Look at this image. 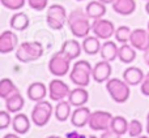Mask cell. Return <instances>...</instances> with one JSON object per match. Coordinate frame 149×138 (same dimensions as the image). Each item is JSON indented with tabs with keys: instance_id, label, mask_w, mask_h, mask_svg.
Returning a JSON list of instances; mask_svg holds the SVG:
<instances>
[{
	"instance_id": "cell-1",
	"label": "cell",
	"mask_w": 149,
	"mask_h": 138,
	"mask_svg": "<svg viewBox=\"0 0 149 138\" xmlns=\"http://www.w3.org/2000/svg\"><path fill=\"white\" fill-rule=\"evenodd\" d=\"M67 23L70 31L76 38H86L92 31V22L86 12L82 9H74L68 14Z\"/></svg>"
},
{
	"instance_id": "cell-2",
	"label": "cell",
	"mask_w": 149,
	"mask_h": 138,
	"mask_svg": "<svg viewBox=\"0 0 149 138\" xmlns=\"http://www.w3.org/2000/svg\"><path fill=\"white\" fill-rule=\"evenodd\" d=\"M43 55V46L39 42H24L16 50V57L20 63H31Z\"/></svg>"
},
{
	"instance_id": "cell-3",
	"label": "cell",
	"mask_w": 149,
	"mask_h": 138,
	"mask_svg": "<svg viewBox=\"0 0 149 138\" xmlns=\"http://www.w3.org/2000/svg\"><path fill=\"white\" fill-rule=\"evenodd\" d=\"M93 67L86 60H79L73 64V68L71 69L70 79L73 82L76 86L86 87L92 78Z\"/></svg>"
},
{
	"instance_id": "cell-4",
	"label": "cell",
	"mask_w": 149,
	"mask_h": 138,
	"mask_svg": "<svg viewBox=\"0 0 149 138\" xmlns=\"http://www.w3.org/2000/svg\"><path fill=\"white\" fill-rule=\"evenodd\" d=\"M106 90L115 103H126L131 94L130 85L120 78H110L106 82Z\"/></svg>"
},
{
	"instance_id": "cell-5",
	"label": "cell",
	"mask_w": 149,
	"mask_h": 138,
	"mask_svg": "<svg viewBox=\"0 0 149 138\" xmlns=\"http://www.w3.org/2000/svg\"><path fill=\"white\" fill-rule=\"evenodd\" d=\"M54 110L55 108L52 107V104L49 100L43 99L41 102H37L33 110H31V123L36 126H39V128L47 125Z\"/></svg>"
},
{
	"instance_id": "cell-6",
	"label": "cell",
	"mask_w": 149,
	"mask_h": 138,
	"mask_svg": "<svg viewBox=\"0 0 149 138\" xmlns=\"http://www.w3.org/2000/svg\"><path fill=\"white\" fill-rule=\"evenodd\" d=\"M67 12H65V8L63 5L52 4L47 9L46 21L49 28H51L52 30H62L64 23L67 22Z\"/></svg>"
},
{
	"instance_id": "cell-7",
	"label": "cell",
	"mask_w": 149,
	"mask_h": 138,
	"mask_svg": "<svg viewBox=\"0 0 149 138\" xmlns=\"http://www.w3.org/2000/svg\"><path fill=\"white\" fill-rule=\"evenodd\" d=\"M71 61L72 60L68 59L64 54L62 52H56L55 55H52L51 59L49 61V70L52 76L55 77H64L65 74L70 72L71 69Z\"/></svg>"
},
{
	"instance_id": "cell-8",
	"label": "cell",
	"mask_w": 149,
	"mask_h": 138,
	"mask_svg": "<svg viewBox=\"0 0 149 138\" xmlns=\"http://www.w3.org/2000/svg\"><path fill=\"white\" fill-rule=\"evenodd\" d=\"M114 116L111 115L110 112L107 111H94L92 112L90 115V119H89V128L92 130H95V132H105L107 129H110V125H111V120H113Z\"/></svg>"
},
{
	"instance_id": "cell-9",
	"label": "cell",
	"mask_w": 149,
	"mask_h": 138,
	"mask_svg": "<svg viewBox=\"0 0 149 138\" xmlns=\"http://www.w3.org/2000/svg\"><path fill=\"white\" fill-rule=\"evenodd\" d=\"M115 30L116 29L114 26V23L109 20H105V18L93 20L92 22V33L102 41L111 39V37L115 35Z\"/></svg>"
},
{
	"instance_id": "cell-10",
	"label": "cell",
	"mask_w": 149,
	"mask_h": 138,
	"mask_svg": "<svg viewBox=\"0 0 149 138\" xmlns=\"http://www.w3.org/2000/svg\"><path fill=\"white\" fill-rule=\"evenodd\" d=\"M71 92V89L68 86V83H65L64 81L56 78L52 79L49 85V97L52 102H60L64 100L65 98H68Z\"/></svg>"
},
{
	"instance_id": "cell-11",
	"label": "cell",
	"mask_w": 149,
	"mask_h": 138,
	"mask_svg": "<svg viewBox=\"0 0 149 138\" xmlns=\"http://www.w3.org/2000/svg\"><path fill=\"white\" fill-rule=\"evenodd\" d=\"M130 44L137 51L145 52L149 48V31L145 29H135L131 33Z\"/></svg>"
},
{
	"instance_id": "cell-12",
	"label": "cell",
	"mask_w": 149,
	"mask_h": 138,
	"mask_svg": "<svg viewBox=\"0 0 149 138\" xmlns=\"http://www.w3.org/2000/svg\"><path fill=\"white\" fill-rule=\"evenodd\" d=\"M18 47V38L15 31L5 30L0 35V54L5 55L17 50Z\"/></svg>"
},
{
	"instance_id": "cell-13",
	"label": "cell",
	"mask_w": 149,
	"mask_h": 138,
	"mask_svg": "<svg viewBox=\"0 0 149 138\" xmlns=\"http://www.w3.org/2000/svg\"><path fill=\"white\" fill-rule=\"evenodd\" d=\"M111 64L110 61H105V60H101L97 64L93 67V72H92V78L94 79L98 83H103V82H107L110 79L111 76Z\"/></svg>"
},
{
	"instance_id": "cell-14",
	"label": "cell",
	"mask_w": 149,
	"mask_h": 138,
	"mask_svg": "<svg viewBox=\"0 0 149 138\" xmlns=\"http://www.w3.org/2000/svg\"><path fill=\"white\" fill-rule=\"evenodd\" d=\"M90 115H92V112L88 107H85V106L77 107L71 115V124L76 128H84L85 125L89 124Z\"/></svg>"
},
{
	"instance_id": "cell-15",
	"label": "cell",
	"mask_w": 149,
	"mask_h": 138,
	"mask_svg": "<svg viewBox=\"0 0 149 138\" xmlns=\"http://www.w3.org/2000/svg\"><path fill=\"white\" fill-rule=\"evenodd\" d=\"M67 99H68V102L71 103L72 107H76V108L82 107V106H85L88 103V100H89V92L86 91L85 87L77 86L76 89L71 90Z\"/></svg>"
},
{
	"instance_id": "cell-16",
	"label": "cell",
	"mask_w": 149,
	"mask_h": 138,
	"mask_svg": "<svg viewBox=\"0 0 149 138\" xmlns=\"http://www.w3.org/2000/svg\"><path fill=\"white\" fill-rule=\"evenodd\" d=\"M145 78L144 72L139 67H128L123 72V79L130 85V86H137L141 85Z\"/></svg>"
},
{
	"instance_id": "cell-17",
	"label": "cell",
	"mask_w": 149,
	"mask_h": 138,
	"mask_svg": "<svg viewBox=\"0 0 149 138\" xmlns=\"http://www.w3.org/2000/svg\"><path fill=\"white\" fill-rule=\"evenodd\" d=\"M101 57L102 60L105 61H114L115 59H118V55H119V47L116 44V42L111 41H105L102 43V47H101V52H100Z\"/></svg>"
},
{
	"instance_id": "cell-18",
	"label": "cell",
	"mask_w": 149,
	"mask_h": 138,
	"mask_svg": "<svg viewBox=\"0 0 149 138\" xmlns=\"http://www.w3.org/2000/svg\"><path fill=\"white\" fill-rule=\"evenodd\" d=\"M81 51H82V46L76 39H68V41H65L62 44V48H60V52L64 54L71 60L77 59L81 55Z\"/></svg>"
},
{
	"instance_id": "cell-19",
	"label": "cell",
	"mask_w": 149,
	"mask_h": 138,
	"mask_svg": "<svg viewBox=\"0 0 149 138\" xmlns=\"http://www.w3.org/2000/svg\"><path fill=\"white\" fill-rule=\"evenodd\" d=\"M28 98L33 102H41L46 98V95L49 94V87L45 86V83L42 82H33L30 86L28 87Z\"/></svg>"
},
{
	"instance_id": "cell-20",
	"label": "cell",
	"mask_w": 149,
	"mask_h": 138,
	"mask_svg": "<svg viewBox=\"0 0 149 138\" xmlns=\"http://www.w3.org/2000/svg\"><path fill=\"white\" fill-rule=\"evenodd\" d=\"M12 128L15 130V133L20 134H26L29 130H30V119L28 117V115L25 113H16V116L13 117L12 121Z\"/></svg>"
},
{
	"instance_id": "cell-21",
	"label": "cell",
	"mask_w": 149,
	"mask_h": 138,
	"mask_svg": "<svg viewBox=\"0 0 149 138\" xmlns=\"http://www.w3.org/2000/svg\"><path fill=\"white\" fill-rule=\"evenodd\" d=\"M82 46V51L86 55H90V56H94V55L100 54L101 52V47H102V43H101V39L95 35H88L86 38H84L81 43Z\"/></svg>"
},
{
	"instance_id": "cell-22",
	"label": "cell",
	"mask_w": 149,
	"mask_h": 138,
	"mask_svg": "<svg viewBox=\"0 0 149 138\" xmlns=\"http://www.w3.org/2000/svg\"><path fill=\"white\" fill-rule=\"evenodd\" d=\"M85 12H86L88 17L90 20H98V18H102L106 14L107 9H106V4L101 3L100 0H93L86 5Z\"/></svg>"
},
{
	"instance_id": "cell-23",
	"label": "cell",
	"mask_w": 149,
	"mask_h": 138,
	"mask_svg": "<svg viewBox=\"0 0 149 138\" xmlns=\"http://www.w3.org/2000/svg\"><path fill=\"white\" fill-rule=\"evenodd\" d=\"M54 115L56 117V120L60 121V123H64L68 119H71V115H72V106H71V103L65 99L56 102Z\"/></svg>"
},
{
	"instance_id": "cell-24",
	"label": "cell",
	"mask_w": 149,
	"mask_h": 138,
	"mask_svg": "<svg viewBox=\"0 0 149 138\" xmlns=\"http://www.w3.org/2000/svg\"><path fill=\"white\" fill-rule=\"evenodd\" d=\"M113 9L120 16H130L136 10L135 0H115L113 3Z\"/></svg>"
},
{
	"instance_id": "cell-25",
	"label": "cell",
	"mask_w": 149,
	"mask_h": 138,
	"mask_svg": "<svg viewBox=\"0 0 149 138\" xmlns=\"http://www.w3.org/2000/svg\"><path fill=\"white\" fill-rule=\"evenodd\" d=\"M29 23H30V20H29V16L26 14L25 12H17L10 17L9 25L10 29L15 31H24L29 28Z\"/></svg>"
},
{
	"instance_id": "cell-26",
	"label": "cell",
	"mask_w": 149,
	"mask_h": 138,
	"mask_svg": "<svg viewBox=\"0 0 149 138\" xmlns=\"http://www.w3.org/2000/svg\"><path fill=\"white\" fill-rule=\"evenodd\" d=\"M24 106H25V99L20 92H16L5 99V110L10 113H18L24 108Z\"/></svg>"
},
{
	"instance_id": "cell-27",
	"label": "cell",
	"mask_w": 149,
	"mask_h": 138,
	"mask_svg": "<svg viewBox=\"0 0 149 138\" xmlns=\"http://www.w3.org/2000/svg\"><path fill=\"white\" fill-rule=\"evenodd\" d=\"M136 48L131 46L130 43H126V44H122L119 47V55H118V59L120 60L122 63L124 64H131L134 63V60L136 59Z\"/></svg>"
},
{
	"instance_id": "cell-28",
	"label": "cell",
	"mask_w": 149,
	"mask_h": 138,
	"mask_svg": "<svg viewBox=\"0 0 149 138\" xmlns=\"http://www.w3.org/2000/svg\"><path fill=\"white\" fill-rule=\"evenodd\" d=\"M16 92H20L18 87L16 86L15 82L10 78H3L0 81V98L1 99L5 100L7 98H9L10 95L16 94Z\"/></svg>"
},
{
	"instance_id": "cell-29",
	"label": "cell",
	"mask_w": 149,
	"mask_h": 138,
	"mask_svg": "<svg viewBox=\"0 0 149 138\" xmlns=\"http://www.w3.org/2000/svg\"><path fill=\"white\" fill-rule=\"evenodd\" d=\"M128 125L130 121H127L126 117L123 116H114L113 120H111V125L110 129L113 132H115L119 136H123V134L128 133Z\"/></svg>"
},
{
	"instance_id": "cell-30",
	"label": "cell",
	"mask_w": 149,
	"mask_h": 138,
	"mask_svg": "<svg viewBox=\"0 0 149 138\" xmlns=\"http://www.w3.org/2000/svg\"><path fill=\"white\" fill-rule=\"evenodd\" d=\"M132 30L128 26H119L115 30V41L120 44L130 43V38H131Z\"/></svg>"
},
{
	"instance_id": "cell-31",
	"label": "cell",
	"mask_w": 149,
	"mask_h": 138,
	"mask_svg": "<svg viewBox=\"0 0 149 138\" xmlns=\"http://www.w3.org/2000/svg\"><path fill=\"white\" fill-rule=\"evenodd\" d=\"M143 130H144V128H143L141 121L136 120V119L130 121V125H128V136L130 137H132V138L140 137L143 133Z\"/></svg>"
},
{
	"instance_id": "cell-32",
	"label": "cell",
	"mask_w": 149,
	"mask_h": 138,
	"mask_svg": "<svg viewBox=\"0 0 149 138\" xmlns=\"http://www.w3.org/2000/svg\"><path fill=\"white\" fill-rule=\"evenodd\" d=\"M3 4V7H5L9 10H20L21 8H24L25 3L28 0H0Z\"/></svg>"
},
{
	"instance_id": "cell-33",
	"label": "cell",
	"mask_w": 149,
	"mask_h": 138,
	"mask_svg": "<svg viewBox=\"0 0 149 138\" xmlns=\"http://www.w3.org/2000/svg\"><path fill=\"white\" fill-rule=\"evenodd\" d=\"M12 121H13V119L10 117V112H8L7 110L0 111V129L1 130H4L9 125H12Z\"/></svg>"
},
{
	"instance_id": "cell-34",
	"label": "cell",
	"mask_w": 149,
	"mask_h": 138,
	"mask_svg": "<svg viewBox=\"0 0 149 138\" xmlns=\"http://www.w3.org/2000/svg\"><path fill=\"white\" fill-rule=\"evenodd\" d=\"M28 4L33 10L42 12V10H45L47 8L49 0H28Z\"/></svg>"
},
{
	"instance_id": "cell-35",
	"label": "cell",
	"mask_w": 149,
	"mask_h": 138,
	"mask_svg": "<svg viewBox=\"0 0 149 138\" xmlns=\"http://www.w3.org/2000/svg\"><path fill=\"white\" fill-rule=\"evenodd\" d=\"M140 89H141L143 95L149 97V72L145 74V78H144V81H143V83L140 85Z\"/></svg>"
},
{
	"instance_id": "cell-36",
	"label": "cell",
	"mask_w": 149,
	"mask_h": 138,
	"mask_svg": "<svg viewBox=\"0 0 149 138\" xmlns=\"http://www.w3.org/2000/svg\"><path fill=\"white\" fill-rule=\"evenodd\" d=\"M122 136H119V134H116L115 132H113L111 129H107V130L102 132V134H101L100 138H120Z\"/></svg>"
},
{
	"instance_id": "cell-37",
	"label": "cell",
	"mask_w": 149,
	"mask_h": 138,
	"mask_svg": "<svg viewBox=\"0 0 149 138\" xmlns=\"http://www.w3.org/2000/svg\"><path fill=\"white\" fill-rule=\"evenodd\" d=\"M80 137H81V134H80L79 132H76V130L67 133V138H80Z\"/></svg>"
},
{
	"instance_id": "cell-38",
	"label": "cell",
	"mask_w": 149,
	"mask_h": 138,
	"mask_svg": "<svg viewBox=\"0 0 149 138\" xmlns=\"http://www.w3.org/2000/svg\"><path fill=\"white\" fill-rule=\"evenodd\" d=\"M3 138H21V137H20V134H17V133H8Z\"/></svg>"
},
{
	"instance_id": "cell-39",
	"label": "cell",
	"mask_w": 149,
	"mask_h": 138,
	"mask_svg": "<svg viewBox=\"0 0 149 138\" xmlns=\"http://www.w3.org/2000/svg\"><path fill=\"white\" fill-rule=\"evenodd\" d=\"M144 61L147 63V65L149 67V48H148L147 51L144 52Z\"/></svg>"
},
{
	"instance_id": "cell-40",
	"label": "cell",
	"mask_w": 149,
	"mask_h": 138,
	"mask_svg": "<svg viewBox=\"0 0 149 138\" xmlns=\"http://www.w3.org/2000/svg\"><path fill=\"white\" fill-rule=\"evenodd\" d=\"M101 3H103V4H113L115 0H100Z\"/></svg>"
},
{
	"instance_id": "cell-41",
	"label": "cell",
	"mask_w": 149,
	"mask_h": 138,
	"mask_svg": "<svg viewBox=\"0 0 149 138\" xmlns=\"http://www.w3.org/2000/svg\"><path fill=\"white\" fill-rule=\"evenodd\" d=\"M145 12H147L148 14H149V0L147 1V4H145Z\"/></svg>"
},
{
	"instance_id": "cell-42",
	"label": "cell",
	"mask_w": 149,
	"mask_h": 138,
	"mask_svg": "<svg viewBox=\"0 0 149 138\" xmlns=\"http://www.w3.org/2000/svg\"><path fill=\"white\" fill-rule=\"evenodd\" d=\"M147 133H148V136H149V121H147Z\"/></svg>"
},
{
	"instance_id": "cell-43",
	"label": "cell",
	"mask_w": 149,
	"mask_h": 138,
	"mask_svg": "<svg viewBox=\"0 0 149 138\" xmlns=\"http://www.w3.org/2000/svg\"><path fill=\"white\" fill-rule=\"evenodd\" d=\"M47 138H62V137H59V136H49Z\"/></svg>"
},
{
	"instance_id": "cell-44",
	"label": "cell",
	"mask_w": 149,
	"mask_h": 138,
	"mask_svg": "<svg viewBox=\"0 0 149 138\" xmlns=\"http://www.w3.org/2000/svg\"><path fill=\"white\" fill-rule=\"evenodd\" d=\"M137 138H149V136H140V137H137Z\"/></svg>"
},
{
	"instance_id": "cell-45",
	"label": "cell",
	"mask_w": 149,
	"mask_h": 138,
	"mask_svg": "<svg viewBox=\"0 0 149 138\" xmlns=\"http://www.w3.org/2000/svg\"><path fill=\"white\" fill-rule=\"evenodd\" d=\"M88 138H98V137H95V136H88Z\"/></svg>"
},
{
	"instance_id": "cell-46",
	"label": "cell",
	"mask_w": 149,
	"mask_h": 138,
	"mask_svg": "<svg viewBox=\"0 0 149 138\" xmlns=\"http://www.w3.org/2000/svg\"><path fill=\"white\" fill-rule=\"evenodd\" d=\"M147 121H149V112H148V115H147Z\"/></svg>"
},
{
	"instance_id": "cell-47",
	"label": "cell",
	"mask_w": 149,
	"mask_h": 138,
	"mask_svg": "<svg viewBox=\"0 0 149 138\" xmlns=\"http://www.w3.org/2000/svg\"><path fill=\"white\" fill-rule=\"evenodd\" d=\"M148 31H149V21H148Z\"/></svg>"
},
{
	"instance_id": "cell-48",
	"label": "cell",
	"mask_w": 149,
	"mask_h": 138,
	"mask_svg": "<svg viewBox=\"0 0 149 138\" xmlns=\"http://www.w3.org/2000/svg\"><path fill=\"white\" fill-rule=\"evenodd\" d=\"M76 1H82V0H76Z\"/></svg>"
},
{
	"instance_id": "cell-49",
	"label": "cell",
	"mask_w": 149,
	"mask_h": 138,
	"mask_svg": "<svg viewBox=\"0 0 149 138\" xmlns=\"http://www.w3.org/2000/svg\"><path fill=\"white\" fill-rule=\"evenodd\" d=\"M145 1H148V0H145Z\"/></svg>"
}]
</instances>
